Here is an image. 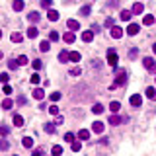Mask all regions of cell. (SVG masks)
<instances>
[{
	"label": "cell",
	"instance_id": "10",
	"mask_svg": "<svg viewBox=\"0 0 156 156\" xmlns=\"http://www.w3.org/2000/svg\"><path fill=\"white\" fill-rule=\"evenodd\" d=\"M139 29H141V28H139L137 24H129V25H127V29H125V31H127L129 35H137V33H139Z\"/></svg>",
	"mask_w": 156,
	"mask_h": 156
},
{
	"label": "cell",
	"instance_id": "9",
	"mask_svg": "<svg viewBox=\"0 0 156 156\" xmlns=\"http://www.w3.org/2000/svg\"><path fill=\"white\" fill-rule=\"evenodd\" d=\"M66 28L70 29V31H78V29H80V24H78L76 20H68V22H66Z\"/></svg>",
	"mask_w": 156,
	"mask_h": 156
},
{
	"label": "cell",
	"instance_id": "44",
	"mask_svg": "<svg viewBox=\"0 0 156 156\" xmlns=\"http://www.w3.org/2000/svg\"><path fill=\"white\" fill-rule=\"evenodd\" d=\"M51 99H53V102H59V99H61V92H53Z\"/></svg>",
	"mask_w": 156,
	"mask_h": 156
},
{
	"label": "cell",
	"instance_id": "1",
	"mask_svg": "<svg viewBox=\"0 0 156 156\" xmlns=\"http://www.w3.org/2000/svg\"><path fill=\"white\" fill-rule=\"evenodd\" d=\"M127 82V72L125 70H117V80L111 84V88H117V86H123Z\"/></svg>",
	"mask_w": 156,
	"mask_h": 156
},
{
	"label": "cell",
	"instance_id": "53",
	"mask_svg": "<svg viewBox=\"0 0 156 156\" xmlns=\"http://www.w3.org/2000/svg\"><path fill=\"white\" fill-rule=\"evenodd\" d=\"M31 156H43V154H41V150H33Z\"/></svg>",
	"mask_w": 156,
	"mask_h": 156
},
{
	"label": "cell",
	"instance_id": "36",
	"mask_svg": "<svg viewBox=\"0 0 156 156\" xmlns=\"http://www.w3.org/2000/svg\"><path fill=\"white\" fill-rule=\"evenodd\" d=\"M92 111H94V113H104V105H102V104H96L94 105V107H92Z\"/></svg>",
	"mask_w": 156,
	"mask_h": 156
},
{
	"label": "cell",
	"instance_id": "13",
	"mask_svg": "<svg viewBox=\"0 0 156 156\" xmlns=\"http://www.w3.org/2000/svg\"><path fill=\"white\" fill-rule=\"evenodd\" d=\"M144 96H147L148 99H156V88H152V86H148L147 90H144Z\"/></svg>",
	"mask_w": 156,
	"mask_h": 156
},
{
	"label": "cell",
	"instance_id": "39",
	"mask_svg": "<svg viewBox=\"0 0 156 156\" xmlns=\"http://www.w3.org/2000/svg\"><path fill=\"white\" fill-rule=\"evenodd\" d=\"M137 55H139V49L137 47H133L131 51H129V59H137Z\"/></svg>",
	"mask_w": 156,
	"mask_h": 156
},
{
	"label": "cell",
	"instance_id": "27",
	"mask_svg": "<svg viewBox=\"0 0 156 156\" xmlns=\"http://www.w3.org/2000/svg\"><path fill=\"white\" fill-rule=\"evenodd\" d=\"M39 49H41L43 53H47L49 49H51V43H49V41H41V43H39Z\"/></svg>",
	"mask_w": 156,
	"mask_h": 156
},
{
	"label": "cell",
	"instance_id": "4",
	"mask_svg": "<svg viewBox=\"0 0 156 156\" xmlns=\"http://www.w3.org/2000/svg\"><path fill=\"white\" fill-rule=\"evenodd\" d=\"M109 33H111V37H113V39H121V37H123V29L119 28V25L109 28Z\"/></svg>",
	"mask_w": 156,
	"mask_h": 156
},
{
	"label": "cell",
	"instance_id": "12",
	"mask_svg": "<svg viewBox=\"0 0 156 156\" xmlns=\"http://www.w3.org/2000/svg\"><path fill=\"white\" fill-rule=\"evenodd\" d=\"M39 18H41V16H39V12H35V10L28 14V20L31 22V24H37V22H39Z\"/></svg>",
	"mask_w": 156,
	"mask_h": 156
},
{
	"label": "cell",
	"instance_id": "54",
	"mask_svg": "<svg viewBox=\"0 0 156 156\" xmlns=\"http://www.w3.org/2000/svg\"><path fill=\"white\" fill-rule=\"evenodd\" d=\"M152 51H154V53H156V43H154V45H152Z\"/></svg>",
	"mask_w": 156,
	"mask_h": 156
},
{
	"label": "cell",
	"instance_id": "19",
	"mask_svg": "<svg viewBox=\"0 0 156 156\" xmlns=\"http://www.w3.org/2000/svg\"><path fill=\"white\" fill-rule=\"evenodd\" d=\"M47 18L51 20V22H57V20H59V12H57V10H51V8H49V12H47Z\"/></svg>",
	"mask_w": 156,
	"mask_h": 156
},
{
	"label": "cell",
	"instance_id": "32",
	"mask_svg": "<svg viewBox=\"0 0 156 156\" xmlns=\"http://www.w3.org/2000/svg\"><path fill=\"white\" fill-rule=\"evenodd\" d=\"M68 72H70L72 76H80V74H82V68H80V66H72Z\"/></svg>",
	"mask_w": 156,
	"mask_h": 156
},
{
	"label": "cell",
	"instance_id": "17",
	"mask_svg": "<svg viewBox=\"0 0 156 156\" xmlns=\"http://www.w3.org/2000/svg\"><path fill=\"white\" fill-rule=\"evenodd\" d=\"M121 121H125V119L119 117V115H115V113H111V117H109V125H119Z\"/></svg>",
	"mask_w": 156,
	"mask_h": 156
},
{
	"label": "cell",
	"instance_id": "18",
	"mask_svg": "<svg viewBox=\"0 0 156 156\" xmlns=\"http://www.w3.org/2000/svg\"><path fill=\"white\" fill-rule=\"evenodd\" d=\"M78 139H80V141H88V139H90V131L80 129V131H78Z\"/></svg>",
	"mask_w": 156,
	"mask_h": 156
},
{
	"label": "cell",
	"instance_id": "47",
	"mask_svg": "<svg viewBox=\"0 0 156 156\" xmlns=\"http://www.w3.org/2000/svg\"><path fill=\"white\" fill-rule=\"evenodd\" d=\"M80 14L82 16H90V6H84V8L80 10Z\"/></svg>",
	"mask_w": 156,
	"mask_h": 156
},
{
	"label": "cell",
	"instance_id": "20",
	"mask_svg": "<svg viewBox=\"0 0 156 156\" xmlns=\"http://www.w3.org/2000/svg\"><path fill=\"white\" fill-rule=\"evenodd\" d=\"M92 39H94V31H84L82 33V41L84 43H90Z\"/></svg>",
	"mask_w": 156,
	"mask_h": 156
},
{
	"label": "cell",
	"instance_id": "11",
	"mask_svg": "<svg viewBox=\"0 0 156 156\" xmlns=\"http://www.w3.org/2000/svg\"><path fill=\"white\" fill-rule=\"evenodd\" d=\"M131 12H133V14H142V12H144V6H142V2H135Z\"/></svg>",
	"mask_w": 156,
	"mask_h": 156
},
{
	"label": "cell",
	"instance_id": "42",
	"mask_svg": "<svg viewBox=\"0 0 156 156\" xmlns=\"http://www.w3.org/2000/svg\"><path fill=\"white\" fill-rule=\"evenodd\" d=\"M10 148V142H6V141H0V150H8Z\"/></svg>",
	"mask_w": 156,
	"mask_h": 156
},
{
	"label": "cell",
	"instance_id": "35",
	"mask_svg": "<svg viewBox=\"0 0 156 156\" xmlns=\"http://www.w3.org/2000/svg\"><path fill=\"white\" fill-rule=\"evenodd\" d=\"M0 82H2V84H8L10 82V74L8 72H2V74H0Z\"/></svg>",
	"mask_w": 156,
	"mask_h": 156
},
{
	"label": "cell",
	"instance_id": "26",
	"mask_svg": "<svg viewBox=\"0 0 156 156\" xmlns=\"http://www.w3.org/2000/svg\"><path fill=\"white\" fill-rule=\"evenodd\" d=\"M14 125H16V127H24V117L16 113L14 115Z\"/></svg>",
	"mask_w": 156,
	"mask_h": 156
},
{
	"label": "cell",
	"instance_id": "5",
	"mask_svg": "<svg viewBox=\"0 0 156 156\" xmlns=\"http://www.w3.org/2000/svg\"><path fill=\"white\" fill-rule=\"evenodd\" d=\"M92 133H96V135H102V133H104V123H102V121H96V123H92Z\"/></svg>",
	"mask_w": 156,
	"mask_h": 156
},
{
	"label": "cell",
	"instance_id": "29",
	"mask_svg": "<svg viewBox=\"0 0 156 156\" xmlns=\"http://www.w3.org/2000/svg\"><path fill=\"white\" fill-rule=\"evenodd\" d=\"M51 154H53V156H61V154H62V147L55 144V147H53V150H51Z\"/></svg>",
	"mask_w": 156,
	"mask_h": 156
},
{
	"label": "cell",
	"instance_id": "22",
	"mask_svg": "<svg viewBox=\"0 0 156 156\" xmlns=\"http://www.w3.org/2000/svg\"><path fill=\"white\" fill-rule=\"evenodd\" d=\"M37 35H39V29H37V28H33V25H31V28L28 29V37H29V39H35Z\"/></svg>",
	"mask_w": 156,
	"mask_h": 156
},
{
	"label": "cell",
	"instance_id": "45",
	"mask_svg": "<svg viewBox=\"0 0 156 156\" xmlns=\"http://www.w3.org/2000/svg\"><path fill=\"white\" fill-rule=\"evenodd\" d=\"M49 113L51 115H59V107L57 105H51V107H49Z\"/></svg>",
	"mask_w": 156,
	"mask_h": 156
},
{
	"label": "cell",
	"instance_id": "46",
	"mask_svg": "<svg viewBox=\"0 0 156 156\" xmlns=\"http://www.w3.org/2000/svg\"><path fill=\"white\" fill-rule=\"evenodd\" d=\"M18 62H20V66H24V65H28V57H25V55H22V57L18 59Z\"/></svg>",
	"mask_w": 156,
	"mask_h": 156
},
{
	"label": "cell",
	"instance_id": "34",
	"mask_svg": "<svg viewBox=\"0 0 156 156\" xmlns=\"http://www.w3.org/2000/svg\"><path fill=\"white\" fill-rule=\"evenodd\" d=\"M72 152H78V150H80V148H82V142L80 141H72Z\"/></svg>",
	"mask_w": 156,
	"mask_h": 156
},
{
	"label": "cell",
	"instance_id": "2",
	"mask_svg": "<svg viewBox=\"0 0 156 156\" xmlns=\"http://www.w3.org/2000/svg\"><path fill=\"white\" fill-rule=\"evenodd\" d=\"M117 62H119V57H117V53L113 51V49H107V65L109 66H117Z\"/></svg>",
	"mask_w": 156,
	"mask_h": 156
},
{
	"label": "cell",
	"instance_id": "50",
	"mask_svg": "<svg viewBox=\"0 0 156 156\" xmlns=\"http://www.w3.org/2000/svg\"><path fill=\"white\" fill-rule=\"evenodd\" d=\"M65 141H74V135H72V133H66V135H65Z\"/></svg>",
	"mask_w": 156,
	"mask_h": 156
},
{
	"label": "cell",
	"instance_id": "48",
	"mask_svg": "<svg viewBox=\"0 0 156 156\" xmlns=\"http://www.w3.org/2000/svg\"><path fill=\"white\" fill-rule=\"evenodd\" d=\"M4 94H6V96H8V94H12V86L4 84Z\"/></svg>",
	"mask_w": 156,
	"mask_h": 156
},
{
	"label": "cell",
	"instance_id": "6",
	"mask_svg": "<svg viewBox=\"0 0 156 156\" xmlns=\"http://www.w3.org/2000/svg\"><path fill=\"white\" fill-rule=\"evenodd\" d=\"M31 96H33V99H37V102H41L43 98H45V92L41 90V88H33V92H31Z\"/></svg>",
	"mask_w": 156,
	"mask_h": 156
},
{
	"label": "cell",
	"instance_id": "16",
	"mask_svg": "<svg viewBox=\"0 0 156 156\" xmlns=\"http://www.w3.org/2000/svg\"><path fill=\"white\" fill-rule=\"evenodd\" d=\"M62 39H65V43H74L76 35H74V31H66L65 35H62Z\"/></svg>",
	"mask_w": 156,
	"mask_h": 156
},
{
	"label": "cell",
	"instance_id": "37",
	"mask_svg": "<svg viewBox=\"0 0 156 156\" xmlns=\"http://www.w3.org/2000/svg\"><path fill=\"white\" fill-rule=\"evenodd\" d=\"M59 61H61V62H66V61H68V53H66V51H61V53H59Z\"/></svg>",
	"mask_w": 156,
	"mask_h": 156
},
{
	"label": "cell",
	"instance_id": "23",
	"mask_svg": "<svg viewBox=\"0 0 156 156\" xmlns=\"http://www.w3.org/2000/svg\"><path fill=\"white\" fill-rule=\"evenodd\" d=\"M29 82H31L33 86H37L39 82H41V76L37 74V70H35V72H33V74H31V78H29Z\"/></svg>",
	"mask_w": 156,
	"mask_h": 156
},
{
	"label": "cell",
	"instance_id": "21",
	"mask_svg": "<svg viewBox=\"0 0 156 156\" xmlns=\"http://www.w3.org/2000/svg\"><path fill=\"white\" fill-rule=\"evenodd\" d=\"M133 16V12H129V10H121V14H119V18L123 20V22H129Z\"/></svg>",
	"mask_w": 156,
	"mask_h": 156
},
{
	"label": "cell",
	"instance_id": "43",
	"mask_svg": "<svg viewBox=\"0 0 156 156\" xmlns=\"http://www.w3.org/2000/svg\"><path fill=\"white\" fill-rule=\"evenodd\" d=\"M51 4H53V0H41V6H43V8H51Z\"/></svg>",
	"mask_w": 156,
	"mask_h": 156
},
{
	"label": "cell",
	"instance_id": "52",
	"mask_svg": "<svg viewBox=\"0 0 156 156\" xmlns=\"http://www.w3.org/2000/svg\"><path fill=\"white\" fill-rule=\"evenodd\" d=\"M18 104H20V105H24V104H25V98H22V96H20V98H18Z\"/></svg>",
	"mask_w": 156,
	"mask_h": 156
},
{
	"label": "cell",
	"instance_id": "41",
	"mask_svg": "<svg viewBox=\"0 0 156 156\" xmlns=\"http://www.w3.org/2000/svg\"><path fill=\"white\" fill-rule=\"evenodd\" d=\"M8 133H10V129L6 127V125H0V135H2V137H6Z\"/></svg>",
	"mask_w": 156,
	"mask_h": 156
},
{
	"label": "cell",
	"instance_id": "31",
	"mask_svg": "<svg viewBox=\"0 0 156 156\" xmlns=\"http://www.w3.org/2000/svg\"><path fill=\"white\" fill-rule=\"evenodd\" d=\"M31 66H33V70H39V68L43 66V61H41V59H35V61L31 62Z\"/></svg>",
	"mask_w": 156,
	"mask_h": 156
},
{
	"label": "cell",
	"instance_id": "7",
	"mask_svg": "<svg viewBox=\"0 0 156 156\" xmlns=\"http://www.w3.org/2000/svg\"><path fill=\"white\" fill-rule=\"evenodd\" d=\"M141 104H142V96L141 94H133L131 96V105L133 107H139Z\"/></svg>",
	"mask_w": 156,
	"mask_h": 156
},
{
	"label": "cell",
	"instance_id": "49",
	"mask_svg": "<svg viewBox=\"0 0 156 156\" xmlns=\"http://www.w3.org/2000/svg\"><path fill=\"white\" fill-rule=\"evenodd\" d=\"M105 28H113V20H111V18L105 20Z\"/></svg>",
	"mask_w": 156,
	"mask_h": 156
},
{
	"label": "cell",
	"instance_id": "14",
	"mask_svg": "<svg viewBox=\"0 0 156 156\" xmlns=\"http://www.w3.org/2000/svg\"><path fill=\"white\" fill-rule=\"evenodd\" d=\"M10 39H12V43H22L24 41V35H22L20 31H14L12 35H10Z\"/></svg>",
	"mask_w": 156,
	"mask_h": 156
},
{
	"label": "cell",
	"instance_id": "24",
	"mask_svg": "<svg viewBox=\"0 0 156 156\" xmlns=\"http://www.w3.org/2000/svg\"><path fill=\"white\" fill-rule=\"evenodd\" d=\"M154 22H156V20H154V16H150V14H147L144 18H142V24H144V25H152Z\"/></svg>",
	"mask_w": 156,
	"mask_h": 156
},
{
	"label": "cell",
	"instance_id": "40",
	"mask_svg": "<svg viewBox=\"0 0 156 156\" xmlns=\"http://www.w3.org/2000/svg\"><path fill=\"white\" fill-rule=\"evenodd\" d=\"M49 41H59V33L57 31H51V33H49Z\"/></svg>",
	"mask_w": 156,
	"mask_h": 156
},
{
	"label": "cell",
	"instance_id": "38",
	"mask_svg": "<svg viewBox=\"0 0 156 156\" xmlns=\"http://www.w3.org/2000/svg\"><path fill=\"white\" fill-rule=\"evenodd\" d=\"M45 133H51L53 135V133H55V123H47L45 125Z\"/></svg>",
	"mask_w": 156,
	"mask_h": 156
},
{
	"label": "cell",
	"instance_id": "28",
	"mask_svg": "<svg viewBox=\"0 0 156 156\" xmlns=\"http://www.w3.org/2000/svg\"><path fill=\"white\" fill-rule=\"evenodd\" d=\"M119 107H121V104H119V102H111V104H109V109H111V113H117Z\"/></svg>",
	"mask_w": 156,
	"mask_h": 156
},
{
	"label": "cell",
	"instance_id": "57",
	"mask_svg": "<svg viewBox=\"0 0 156 156\" xmlns=\"http://www.w3.org/2000/svg\"><path fill=\"white\" fill-rule=\"evenodd\" d=\"M154 82H156V80H154Z\"/></svg>",
	"mask_w": 156,
	"mask_h": 156
},
{
	"label": "cell",
	"instance_id": "33",
	"mask_svg": "<svg viewBox=\"0 0 156 156\" xmlns=\"http://www.w3.org/2000/svg\"><path fill=\"white\" fill-rule=\"evenodd\" d=\"M12 105H14V102H12V99H10V98H6L4 102H2V109H10V107H12Z\"/></svg>",
	"mask_w": 156,
	"mask_h": 156
},
{
	"label": "cell",
	"instance_id": "55",
	"mask_svg": "<svg viewBox=\"0 0 156 156\" xmlns=\"http://www.w3.org/2000/svg\"><path fill=\"white\" fill-rule=\"evenodd\" d=\"M2 57H4V55H2V51H0V59H2Z\"/></svg>",
	"mask_w": 156,
	"mask_h": 156
},
{
	"label": "cell",
	"instance_id": "15",
	"mask_svg": "<svg viewBox=\"0 0 156 156\" xmlns=\"http://www.w3.org/2000/svg\"><path fill=\"white\" fill-rule=\"evenodd\" d=\"M80 59H82V55H80L78 51H70V53H68V61H72V62H78Z\"/></svg>",
	"mask_w": 156,
	"mask_h": 156
},
{
	"label": "cell",
	"instance_id": "56",
	"mask_svg": "<svg viewBox=\"0 0 156 156\" xmlns=\"http://www.w3.org/2000/svg\"><path fill=\"white\" fill-rule=\"evenodd\" d=\"M14 156H18V154H14Z\"/></svg>",
	"mask_w": 156,
	"mask_h": 156
},
{
	"label": "cell",
	"instance_id": "8",
	"mask_svg": "<svg viewBox=\"0 0 156 156\" xmlns=\"http://www.w3.org/2000/svg\"><path fill=\"white\" fill-rule=\"evenodd\" d=\"M12 8H14V12H22V10L25 8V2L24 0H14V2H12Z\"/></svg>",
	"mask_w": 156,
	"mask_h": 156
},
{
	"label": "cell",
	"instance_id": "25",
	"mask_svg": "<svg viewBox=\"0 0 156 156\" xmlns=\"http://www.w3.org/2000/svg\"><path fill=\"white\" fill-rule=\"evenodd\" d=\"M22 144H24L25 148H31L33 147V139L31 137H24V139H22Z\"/></svg>",
	"mask_w": 156,
	"mask_h": 156
},
{
	"label": "cell",
	"instance_id": "3",
	"mask_svg": "<svg viewBox=\"0 0 156 156\" xmlns=\"http://www.w3.org/2000/svg\"><path fill=\"white\" fill-rule=\"evenodd\" d=\"M142 65H144V68H147L148 72H156V61L152 57H144Z\"/></svg>",
	"mask_w": 156,
	"mask_h": 156
},
{
	"label": "cell",
	"instance_id": "30",
	"mask_svg": "<svg viewBox=\"0 0 156 156\" xmlns=\"http://www.w3.org/2000/svg\"><path fill=\"white\" fill-rule=\"evenodd\" d=\"M18 65H20V62L16 61V59H10V61H8V68H10V70H16V68H18Z\"/></svg>",
	"mask_w": 156,
	"mask_h": 156
},
{
	"label": "cell",
	"instance_id": "51",
	"mask_svg": "<svg viewBox=\"0 0 156 156\" xmlns=\"http://www.w3.org/2000/svg\"><path fill=\"white\" fill-rule=\"evenodd\" d=\"M62 121H65V119H62V117H61V115H57V121H55V125H61V123H62Z\"/></svg>",
	"mask_w": 156,
	"mask_h": 156
}]
</instances>
